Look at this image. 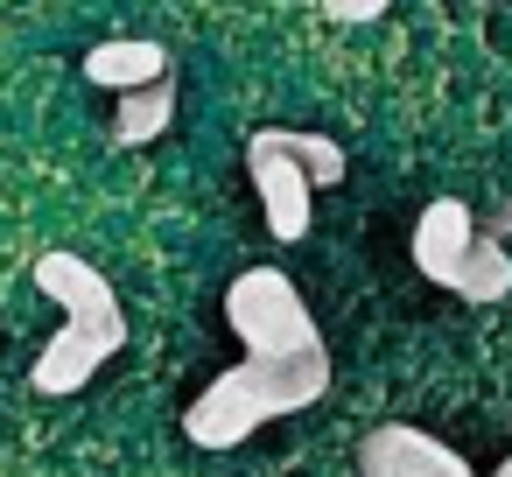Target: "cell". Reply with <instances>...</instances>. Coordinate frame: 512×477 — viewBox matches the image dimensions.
Masks as SVG:
<instances>
[{
	"mask_svg": "<svg viewBox=\"0 0 512 477\" xmlns=\"http://www.w3.org/2000/svg\"><path fill=\"white\" fill-rule=\"evenodd\" d=\"M246 176H253V197H260V211H267V232H274L281 246H295V239L309 232L316 183H309V169L295 162L288 127H260V134L246 141Z\"/></svg>",
	"mask_w": 512,
	"mask_h": 477,
	"instance_id": "cell-4",
	"label": "cell"
},
{
	"mask_svg": "<svg viewBox=\"0 0 512 477\" xmlns=\"http://www.w3.org/2000/svg\"><path fill=\"white\" fill-rule=\"evenodd\" d=\"M449 288H456L463 302H505V295H512V253H505L498 239L477 232V246L463 253V267H456Z\"/></svg>",
	"mask_w": 512,
	"mask_h": 477,
	"instance_id": "cell-9",
	"label": "cell"
},
{
	"mask_svg": "<svg viewBox=\"0 0 512 477\" xmlns=\"http://www.w3.org/2000/svg\"><path fill=\"white\" fill-rule=\"evenodd\" d=\"M491 477H512V456H505V463H498V470H491Z\"/></svg>",
	"mask_w": 512,
	"mask_h": 477,
	"instance_id": "cell-13",
	"label": "cell"
},
{
	"mask_svg": "<svg viewBox=\"0 0 512 477\" xmlns=\"http://www.w3.org/2000/svg\"><path fill=\"white\" fill-rule=\"evenodd\" d=\"M477 246V211L463 204V197H435L421 218H414V239H407V253H414V274H428L435 288H449L456 281V267H463V253Z\"/></svg>",
	"mask_w": 512,
	"mask_h": 477,
	"instance_id": "cell-6",
	"label": "cell"
},
{
	"mask_svg": "<svg viewBox=\"0 0 512 477\" xmlns=\"http://www.w3.org/2000/svg\"><path fill=\"white\" fill-rule=\"evenodd\" d=\"M225 323L232 337L246 344V358H302L316 351V316L309 302L295 295V281L281 267H246L232 288H225Z\"/></svg>",
	"mask_w": 512,
	"mask_h": 477,
	"instance_id": "cell-3",
	"label": "cell"
},
{
	"mask_svg": "<svg viewBox=\"0 0 512 477\" xmlns=\"http://www.w3.org/2000/svg\"><path fill=\"white\" fill-rule=\"evenodd\" d=\"M36 288L64 309V330L43 344V358H36L29 379H36L43 393H78V386H92V372H99L106 358L127 351L120 288H113L85 253H64V246H50V253L36 260Z\"/></svg>",
	"mask_w": 512,
	"mask_h": 477,
	"instance_id": "cell-1",
	"label": "cell"
},
{
	"mask_svg": "<svg viewBox=\"0 0 512 477\" xmlns=\"http://www.w3.org/2000/svg\"><path fill=\"white\" fill-rule=\"evenodd\" d=\"M169 120H176V78H162V85H148V92H127V99L113 106V141H120V148H148V141L169 134Z\"/></svg>",
	"mask_w": 512,
	"mask_h": 477,
	"instance_id": "cell-8",
	"label": "cell"
},
{
	"mask_svg": "<svg viewBox=\"0 0 512 477\" xmlns=\"http://www.w3.org/2000/svg\"><path fill=\"white\" fill-rule=\"evenodd\" d=\"M477 232H484V239H498V246H505V239H512V197H505V204H491V218H484V225H477Z\"/></svg>",
	"mask_w": 512,
	"mask_h": 477,
	"instance_id": "cell-12",
	"label": "cell"
},
{
	"mask_svg": "<svg viewBox=\"0 0 512 477\" xmlns=\"http://www.w3.org/2000/svg\"><path fill=\"white\" fill-rule=\"evenodd\" d=\"M358 477H477L449 442H435L428 428H407V421H379L365 442H358Z\"/></svg>",
	"mask_w": 512,
	"mask_h": 477,
	"instance_id": "cell-5",
	"label": "cell"
},
{
	"mask_svg": "<svg viewBox=\"0 0 512 477\" xmlns=\"http://www.w3.org/2000/svg\"><path fill=\"white\" fill-rule=\"evenodd\" d=\"M393 8V0H323V15L330 22H344V29H358V22H379Z\"/></svg>",
	"mask_w": 512,
	"mask_h": 477,
	"instance_id": "cell-11",
	"label": "cell"
},
{
	"mask_svg": "<svg viewBox=\"0 0 512 477\" xmlns=\"http://www.w3.org/2000/svg\"><path fill=\"white\" fill-rule=\"evenodd\" d=\"M330 393V351H302V358H239L232 372H218L190 407H183V435L197 449H239L253 428L302 414Z\"/></svg>",
	"mask_w": 512,
	"mask_h": 477,
	"instance_id": "cell-2",
	"label": "cell"
},
{
	"mask_svg": "<svg viewBox=\"0 0 512 477\" xmlns=\"http://www.w3.org/2000/svg\"><path fill=\"white\" fill-rule=\"evenodd\" d=\"M85 78L99 85V92H148V85H162L169 78V50L162 43H148V36H113V43H99L92 57H85Z\"/></svg>",
	"mask_w": 512,
	"mask_h": 477,
	"instance_id": "cell-7",
	"label": "cell"
},
{
	"mask_svg": "<svg viewBox=\"0 0 512 477\" xmlns=\"http://www.w3.org/2000/svg\"><path fill=\"white\" fill-rule=\"evenodd\" d=\"M288 148H295V162L309 169L316 190H337V183L351 176V162H344V148H337L330 134H295V127H288Z\"/></svg>",
	"mask_w": 512,
	"mask_h": 477,
	"instance_id": "cell-10",
	"label": "cell"
}]
</instances>
